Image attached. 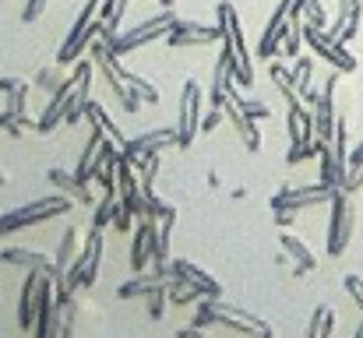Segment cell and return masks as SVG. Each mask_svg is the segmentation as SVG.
Here are the masks:
<instances>
[{"label":"cell","mask_w":363,"mask_h":338,"mask_svg":"<svg viewBox=\"0 0 363 338\" xmlns=\"http://www.w3.org/2000/svg\"><path fill=\"white\" fill-rule=\"evenodd\" d=\"M198 130H201V85L191 78L184 85L180 106H177V148H191Z\"/></svg>","instance_id":"9c48e42d"},{"label":"cell","mask_w":363,"mask_h":338,"mask_svg":"<svg viewBox=\"0 0 363 338\" xmlns=\"http://www.w3.org/2000/svg\"><path fill=\"white\" fill-rule=\"evenodd\" d=\"M82 232L78 229H67L64 232V240H60V250H57V257H53V278H67V271H71V264H74V257L82 254Z\"/></svg>","instance_id":"d4e9b609"},{"label":"cell","mask_w":363,"mask_h":338,"mask_svg":"<svg viewBox=\"0 0 363 338\" xmlns=\"http://www.w3.org/2000/svg\"><path fill=\"white\" fill-rule=\"evenodd\" d=\"M296 4L303 7V18H307L311 25H318V28H328V14H325L321 0H296Z\"/></svg>","instance_id":"1f68e13d"},{"label":"cell","mask_w":363,"mask_h":338,"mask_svg":"<svg viewBox=\"0 0 363 338\" xmlns=\"http://www.w3.org/2000/svg\"><path fill=\"white\" fill-rule=\"evenodd\" d=\"M223 110H226V120L233 123L237 137L243 141V148H247V152H261V130H257V120H250V116L243 113L237 89H230V92H226V99H223Z\"/></svg>","instance_id":"2e32d148"},{"label":"cell","mask_w":363,"mask_h":338,"mask_svg":"<svg viewBox=\"0 0 363 338\" xmlns=\"http://www.w3.org/2000/svg\"><path fill=\"white\" fill-rule=\"evenodd\" d=\"M180 338H208V335H205V328H194V325H191V328L180 332Z\"/></svg>","instance_id":"ab89813d"},{"label":"cell","mask_w":363,"mask_h":338,"mask_svg":"<svg viewBox=\"0 0 363 338\" xmlns=\"http://www.w3.org/2000/svg\"><path fill=\"white\" fill-rule=\"evenodd\" d=\"M332 332H335V314H332V307H318L314 317H311L307 338H332Z\"/></svg>","instance_id":"f546056e"},{"label":"cell","mask_w":363,"mask_h":338,"mask_svg":"<svg viewBox=\"0 0 363 338\" xmlns=\"http://www.w3.org/2000/svg\"><path fill=\"white\" fill-rule=\"evenodd\" d=\"M43 11H46V0H25V7H21V21H25V25H32Z\"/></svg>","instance_id":"8d00e7d4"},{"label":"cell","mask_w":363,"mask_h":338,"mask_svg":"<svg viewBox=\"0 0 363 338\" xmlns=\"http://www.w3.org/2000/svg\"><path fill=\"white\" fill-rule=\"evenodd\" d=\"M173 275L187 278V282H191L194 289H201L205 296H223V286L216 282V275L205 271V268H198V264H191V261H173Z\"/></svg>","instance_id":"cb8c5ba5"},{"label":"cell","mask_w":363,"mask_h":338,"mask_svg":"<svg viewBox=\"0 0 363 338\" xmlns=\"http://www.w3.org/2000/svg\"><path fill=\"white\" fill-rule=\"evenodd\" d=\"M134 219H138L134 212H127L123 205H117V215H113V229H117V232H130V222H134Z\"/></svg>","instance_id":"74e56055"},{"label":"cell","mask_w":363,"mask_h":338,"mask_svg":"<svg viewBox=\"0 0 363 338\" xmlns=\"http://www.w3.org/2000/svg\"><path fill=\"white\" fill-rule=\"evenodd\" d=\"M173 21H177V14L166 7L162 14H155V18H148V21H141V25H134V28H127L121 32L113 43H110V53H134V50H141L145 43H155V39H162V35H169V28H173Z\"/></svg>","instance_id":"52a82bcc"},{"label":"cell","mask_w":363,"mask_h":338,"mask_svg":"<svg viewBox=\"0 0 363 338\" xmlns=\"http://www.w3.org/2000/svg\"><path fill=\"white\" fill-rule=\"evenodd\" d=\"M99 11H103V0H85V7H82V14H78L74 28H71V32H67V39L60 43V57H57V64H60V67L74 64V60L92 46V39H96V35H99V28H103Z\"/></svg>","instance_id":"8992f818"},{"label":"cell","mask_w":363,"mask_h":338,"mask_svg":"<svg viewBox=\"0 0 363 338\" xmlns=\"http://www.w3.org/2000/svg\"><path fill=\"white\" fill-rule=\"evenodd\" d=\"M223 120H226V110H223V106H212V110L201 116V130L208 134V130H216V127H219Z\"/></svg>","instance_id":"d590c367"},{"label":"cell","mask_w":363,"mask_h":338,"mask_svg":"<svg viewBox=\"0 0 363 338\" xmlns=\"http://www.w3.org/2000/svg\"><path fill=\"white\" fill-rule=\"evenodd\" d=\"M50 184L53 187H60V194H67L71 201H78V205H96L99 198H92V184H82L74 173H64V169H50Z\"/></svg>","instance_id":"7402d4cb"},{"label":"cell","mask_w":363,"mask_h":338,"mask_svg":"<svg viewBox=\"0 0 363 338\" xmlns=\"http://www.w3.org/2000/svg\"><path fill=\"white\" fill-rule=\"evenodd\" d=\"M360 21H363V0H339V18H335V25H328V35L339 39V43H350L360 32Z\"/></svg>","instance_id":"ffe728a7"},{"label":"cell","mask_w":363,"mask_h":338,"mask_svg":"<svg viewBox=\"0 0 363 338\" xmlns=\"http://www.w3.org/2000/svg\"><path fill=\"white\" fill-rule=\"evenodd\" d=\"M71 205H74V201H71L67 194L32 198L28 205H21V208L0 215V240L11 236V232H18V229H25V225H43V222H50V219H60V215L71 212Z\"/></svg>","instance_id":"5b68a950"},{"label":"cell","mask_w":363,"mask_h":338,"mask_svg":"<svg viewBox=\"0 0 363 338\" xmlns=\"http://www.w3.org/2000/svg\"><path fill=\"white\" fill-rule=\"evenodd\" d=\"M173 145H177V127L145 130V134H138V137H127L123 155H127V159H138V155H159L162 148H173Z\"/></svg>","instance_id":"ac0fdd59"},{"label":"cell","mask_w":363,"mask_h":338,"mask_svg":"<svg viewBox=\"0 0 363 338\" xmlns=\"http://www.w3.org/2000/svg\"><path fill=\"white\" fill-rule=\"evenodd\" d=\"M279 243H282L286 257H293V261H296V271H300V275H303V271H314V268H318V257L311 254V247H307V243H303L300 236H293V232H286V229H282Z\"/></svg>","instance_id":"484cf974"},{"label":"cell","mask_w":363,"mask_h":338,"mask_svg":"<svg viewBox=\"0 0 363 338\" xmlns=\"http://www.w3.org/2000/svg\"><path fill=\"white\" fill-rule=\"evenodd\" d=\"M166 43L173 50H184V46H208V43H223V25H201V21H184L177 18Z\"/></svg>","instance_id":"5bb4252c"},{"label":"cell","mask_w":363,"mask_h":338,"mask_svg":"<svg viewBox=\"0 0 363 338\" xmlns=\"http://www.w3.org/2000/svg\"><path fill=\"white\" fill-rule=\"evenodd\" d=\"M0 96H4V110H0V127L7 134H21L28 127L25 116V96H28V81L25 78H0Z\"/></svg>","instance_id":"8fae6325"},{"label":"cell","mask_w":363,"mask_h":338,"mask_svg":"<svg viewBox=\"0 0 363 338\" xmlns=\"http://www.w3.org/2000/svg\"><path fill=\"white\" fill-rule=\"evenodd\" d=\"M342 286H346V293L357 300V307H360V314H363V278L360 275H346V278H342Z\"/></svg>","instance_id":"e575fe53"},{"label":"cell","mask_w":363,"mask_h":338,"mask_svg":"<svg viewBox=\"0 0 363 338\" xmlns=\"http://www.w3.org/2000/svg\"><path fill=\"white\" fill-rule=\"evenodd\" d=\"M99 261H103V232L99 229H89V236L82 243V254L74 257L67 278L57 286V300L67 303L74 289H92L96 286V275H99Z\"/></svg>","instance_id":"3957f363"},{"label":"cell","mask_w":363,"mask_h":338,"mask_svg":"<svg viewBox=\"0 0 363 338\" xmlns=\"http://www.w3.org/2000/svg\"><path fill=\"white\" fill-rule=\"evenodd\" d=\"M7 264H18V268H28L35 275H53V257L39 254V250H28V247H4L0 254Z\"/></svg>","instance_id":"44dd1931"},{"label":"cell","mask_w":363,"mask_h":338,"mask_svg":"<svg viewBox=\"0 0 363 338\" xmlns=\"http://www.w3.org/2000/svg\"><path fill=\"white\" fill-rule=\"evenodd\" d=\"M92 71H96V64H92V60H82V64L74 67V74L64 81V89L53 92L46 113L35 120V130H39V134H50L60 120L74 127V123H82V120L89 116V85H92Z\"/></svg>","instance_id":"6da1fadb"},{"label":"cell","mask_w":363,"mask_h":338,"mask_svg":"<svg viewBox=\"0 0 363 338\" xmlns=\"http://www.w3.org/2000/svg\"><path fill=\"white\" fill-rule=\"evenodd\" d=\"M145 300H148V317H152V321H162V314H166V303H169L166 289H155V293H148Z\"/></svg>","instance_id":"d6a6232c"},{"label":"cell","mask_w":363,"mask_h":338,"mask_svg":"<svg viewBox=\"0 0 363 338\" xmlns=\"http://www.w3.org/2000/svg\"><path fill=\"white\" fill-rule=\"evenodd\" d=\"M357 338H363V325H360V328H357Z\"/></svg>","instance_id":"7bdbcfd3"},{"label":"cell","mask_w":363,"mask_h":338,"mask_svg":"<svg viewBox=\"0 0 363 338\" xmlns=\"http://www.w3.org/2000/svg\"><path fill=\"white\" fill-rule=\"evenodd\" d=\"M293 85H296V92H300V99H303L307 106L318 103L321 92H314V60H311V57H300V60H296V67H293Z\"/></svg>","instance_id":"4316f807"},{"label":"cell","mask_w":363,"mask_h":338,"mask_svg":"<svg viewBox=\"0 0 363 338\" xmlns=\"http://www.w3.org/2000/svg\"><path fill=\"white\" fill-rule=\"evenodd\" d=\"M89 120H92V123H99V127L106 130V137H110V141H117L121 148H123V145H127V137H123V130H121V127H117V120H113L110 113L103 110V106H99L96 99H89Z\"/></svg>","instance_id":"83f0119b"},{"label":"cell","mask_w":363,"mask_h":338,"mask_svg":"<svg viewBox=\"0 0 363 338\" xmlns=\"http://www.w3.org/2000/svg\"><path fill=\"white\" fill-rule=\"evenodd\" d=\"M64 81H67V78L60 74V64H57V67H43V71H39V89H46L50 96H53V92H60V89H64Z\"/></svg>","instance_id":"4dcf8cb0"},{"label":"cell","mask_w":363,"mask_h":338,"mask_svg":"<svg viewBox=\"0 0 363 338\" xmlns=\"http://www.w3.org/2000/svg\"><path fill=\"white\" fill-rule=\"evenodd\" d=\"M332 187L328 184H311V187H282L275 198H272V208L275 212H303V208H314V205H328L332 201Z\"/></svg>","instance_id":"7c38bea8"},{"label":"cell","mask_w":363,"mask_h":338,"mask_svg":"<svg viewBox=\"0 0 363 338\" xmlns=\"http://www.w3.org/2000/svg\"><path fill=\"white\" fill-rule=\"evenodd\" d=\"M328 205H332V219H328V254L339 257V254L350 247V240H353V219H357V212H353V201H350L346 191H335Z\"/></svg>","instance_id":"30bf717a"},{"label":"cell","mask_w":363,"mask_h":338,"mask_svg":"<svg viewBox=\"0 0 363 338\" xmlns=\"http://www.w3.org/2000/svg\"><path fill=\"white\" fill-rule=\"evenodd\" d=\"M155 240H159V219L155 215H145L138 222L134 243H130V268L134 271H145L148 268V261L155 257Z\"/></svg>","instance_id":"e0dca14e"},{"label":"cell","mask_w":363,"mask_h":338,"mask_svg":"<svg viewBox=\"0 0 363 338\" xmlns=\"http://www.w3.org/2000/svg\"><path fill=\"white\" fill-rule=\"evenodd\" d=\"M240 106H243V113H247L250 120H264V116H272L268 103H261V99H243L240 96Z\"/></svg>","instance_id":"836d02e7"},{"label":"cell","mask_w":363,"mask_h":338,"mask_svg":"<svg viewBox=\"0 0 363 338\" xmlns=\"http://www.w3.org/2000/svg\"><path fill=\"white\" fill-rule=\"evenodd\" d=\"M303 43L314 50V57L328 60L335 71H342V74H353V71H357V57L346 50V43L332 39V35H328V28H318V25L303 21Z\"/></svg>","instance_id":"ba28073f"},{"label":"cell","mask_w":363,"mask_h":338,"mask_svg":"<svg viewBox=\"0 0 363 338\" xmlns=\"http://www.w3.org/2000/svg\"><path fill=\"white\" fill-rule=\"evenodd\" d=\"M350 166H363V141L353 148V152H350Z\"/></svg>","instance_id":"f35d334b"},{"label":"cell","mask_w":363,"mask_h":338,"mask_svg":"<svg viewBox=\"0 0 363 338\" xmlns=\"http://www.w3.org/2000/svg\"><path fill=\"white\" fill-rule=\"evenodd\" d=\"M39 293H43V275L28 271V278H25V286H21V296H18V325H21V332H32V328H35Z\"/></svg>","instance_id":"d6986e66"},{"label":"cell","mask_w":363,"mask_h":338,"mask_svg":"<svg viewBox=\"0 0 363 338\" xmlns=\"http://www.w3.org/2000/svg\"><path fill=\"white\" fill-rule=\"evenodd\" d=\"M216 25H223V50H230L233 57V71H237V85H254V64H250V53H247V39H243L240 28V14L230 0H223L216 7Z\"/></svg>","instance_id":"277c9868"},{"label":"cell","mask_w":363,"mask_h":338,"mask_svg":"<svg viewBox=\"0 0 363 338\" xmlns=\"http://www.w3.org/2000/svg\"><path fill=\"white\" fill-rule=\"evenodd\" d=\"M60 310H64V303L57 300L53 275H43V293H39V310H35V338H60Z\"/></svg>","instance_id":"4fadbf2b"},{"label":"cell","mask_w":363,"mask_h":338,"mask_svg":"<svg viewBox=\"0 0 363 338\" xmlns=\"http://www.w3.org/2000/svg\"><path fill=\"white\" fill-rule=\"evenodd\" d=\"M169 278H173V271L169 275L166 271H138V278H130V282L121 286V300H134V296H148L155 289H166Z\"/></svg>","instance_id":"603a6c76"},{"label":"cell","mask_w":363,"mask_h":338,"mask_svg":"<svg viewBox=\"0 0 363 338\" xmlns=\"http://www.w3.org/2000/svg\"><path fill=\"white\" fill-rule=\"evenodd\" d=\"M289 11H293V0H279V7L272 11L261 39H257V60H268L282 50V39H286V28H289Z\"/></svg>","instance_id":"9a60e30c"},{"label":"cell","mask_w":363,"mask_h":338,"mask_svg":"<svg viewBox=\"0 0 363 338\" xmlns=\"http://www.w3.org/2000/svg\"><path fill=\"white\" fill-rule=\"evenodd\" d=\"M159 4H162V7H173V4H177V0H159Z\"/></svg>","instance_id":"60d3db41"},{"label":"cell","mask_w":363,"mask_h":338,"mask_svg":"<svg viewBox=\"0 0 363 338\" xmlns=\"http://www.w3.org/2000/svg\"><path fill=\"white\" fill-rule=\"evenodd\" d=\"M208 325H223V328H233V332L250 335V338H275L268 321L254 317L250 310L219 303V296H205V300L198 303V310H194V328H208Z\"/></svg>","instance_id":"7a4b0ae2"},{"label":"cell","mask_w":363,"mask_h":338,"mask_svg":"<svg viewBox=\"0 0 363 338\" xmlns=\"http://www.w3.org/2000/svg\"><path fill=\"white\" fill-rule=\"evenodd\" d=\"M4 184H7V173H4V169H0V187H4Z\"/></svg>","instance_id":"b9f144b4"},{"label":"cell","mask_w":363,"mask_h":338,"mask_svg":"<svg viewBox=\"0 0 363 338\" xmlns=\"http://www.w3.org/2000/svg\"><path fill=\"white\" fill-rule=\"evenodd\" d=\"M117 205H121V194L117 191H106L99 201H96V219H92V229H110L113 225V215H117Z\"/></svg>","instance_id":"f1b7e54d"}]
</instances>
